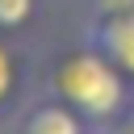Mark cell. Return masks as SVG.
I'll return each instance as SVG.
<instances>
[{"label":"cell","instance_id":"cell-1","mask_svg":"<svg viewBox=\"0 0 134 134\" xmlns=\"http://www.w3.org/2000/svg\"><path fill=\"white\" fill-rule=\"evenodd\" d=\"M50 84H54V96L88 121H117L126 109V75L92 46L59 59Z\"/></svg>","mask_w":134,"mask_h":134},{"label":"cell","instance_id":"cell-2","mask_svg":"<svg viewBox=\"0 0 134 134\" xmlns=\"http://www.w3.org/2000/svg\"><path fill=\"white\" fill-rule=\"evenodd\" d=\"M92 50H100L121 75H134V13H121V17H100L92 25V38H88Z\"/></svg>","mask_w":134,"mask_h":134},{"label":"cell","instance_id":"cell-3","mask_svg":"<svg viewBox=\"0 0 134 134\" xmlns=\"http://www.w3.org/2000/svg\"><path fill=\"white\" fill-rule=\"evenodd\" d=\"M21 134H84V117L63 100H46L25 117Z\"/></svg>","mask_w":134,"mask_h":134},{"label":"cell","instance_id":"cell-4","mask_svg":"<svg viewBox=\"0 0 134 134\" xmlns=\"http://www.w3.org/2000/svg\"><path fill=\"white\" fill-rule=\"evenodd\" d=\"M34 13V0H0V29H17L25 25Z\"/></svg>","mask_w":134,"mask_h":134},{"label":"cell","instance_id":"cell-5","mask_svg":"<svg viewBox=\"0 0 134 134\" xmlns=\"http://www.w3.org/2000/svg\"><path fill=\"white\" fill-rule=\"evenodd\" d=\"M13 84H17V67H13V59H8V50L0 46V100L13 92Z\"/></svg>","mask_w":134,"mask_h":134},{"label":"cell","instance_id":"cell-6","mask_svg":"<svg viewBox=\"0 0 134 134\" xmlns=\"http://www.w3.org/2000/svg\"><path fill=\"white\" fill-rule=\"evenodd\" d=\"M121 13H134V0H96V21L100 17H121Z\"/></svg>","mask_w":134,"mask_h":134},{"label":"cell","instance_id":"cell-7","mask_svg":"<svg viewBox=\"0 0 134 134\" xmlns=\"http://www.w3.org/2000/svg\"><path fill=\"white\" fill-rule=\"evenodd\" d=\"M113 134H134V113H121L117 126H113Z\"/></svg>","mask_w":134,"mask_h":134}]
</instances>
